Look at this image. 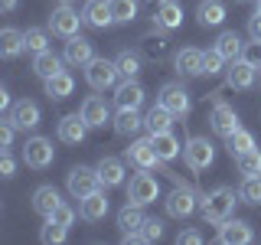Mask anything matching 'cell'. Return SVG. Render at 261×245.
<instances>
[{
	"mask_svg": "<svg viewBox=\"0 0 261 245\" xmlns=\"http://www.w3.org/2000/svg\"><path fill=\"white\" fill-rule=\"evenodd\" d=\"M235 203H239V193L232 190V186H219V190H212L202 196V223L206 226H219L222 219L232 216Z\"/></svg>",
	"mask_w": 261,
	"mask_h": 245,
	"instance_id": "1",
	"label": "cell"
},
{
	"mask_svg": "<svg viewBox=\"0 0 261 245\" xmlns=\"http://www.w3.org/2000/svg\"><path fill=\"white\" fill-rule=\"evenodd\" d=\"M183 160H186V167H190L193 174H199V170L212 167V160H216V147L209 144V137H190V141L183 144Z\"/></svg>",
	"mask_w": 261,
	"mask_h": 245,
	"instance_id": "2",
	"label": "cell"
},
{
	"mask_svg": "<svg viewBox=\"0 0 261 245\" xmlns=\"http://www.w3.org/2000/svg\"><path fill=\"white\" fill-rule=\"evenodd\" d=\"M65 186H69L72 200H85V196H92L95 190H101V180H98L95 167H72L69 177H65Z\"/></svg>",
	"mask_w": 261,
	"mask_h": 245,
	"instance_id": "3",
	"label": "cell"
},
{
	"mask_svg": "<svg viewBox=\"0 0 261 245\" xmlns=\"http://www.w3.org/2000/svg\"><path fill=\"white\" fill-rule=\"evenodd\" d=\"M53 160H56V147L49 137H30L27 144H23V163L33 170H46V167H53Z\"/></svg>",
	"mask_w": 261,
	"mask_h": 245,
	"instance_id": "4",
	"label": "cell"
},
{
	"mask_svg": "<svg viewBox=\"0 0 261 245\" xmlns=\"http://www.w3.org/2000/svg\"><path fill=\"white\" fill-rule=\"evenodd\" d=\"M118 65L114 59H92L85 65V82L95 88V92H105V88H114L118 85Z\"/></svg>",
	"mask_w": 261,
	"mask_h": 245,
	"instance_id": "5",
	"label": "cell"
},
{
	"mask_svg": "<svg viewBox=\"0 0 261 245\" xmlns=\"http://www.w3.org/2000/svg\"><path fill=\"white\" fill-rule=\"evenodd\" d=\"M157 196H160V183L147 174V170H141V174L130 177V183H127V203L150 206V203H157Z\"/></svg>",
	"mask_w": 261,
	"mask_h": 245,
	"instance_id": "6",
	"label": "cell"
},
{
	"mask_svg": "<svg viewBox=\"0 0 261 245\" xmlns=\"http://www.w3.org/2000/svg\"><path fill=\"white\" fill-rule=\"evenodd\" d=\"M157 102L167 108L173 118H186L193 108V102H190V92H186L179 82H167V85L160 88V95H157Z\"/></svg>",
	"mask_w": 261,
	"mask_h": 245,
	"instance_id": "7",
	"label": "cell"
},
{
	"mask_svg": "<svg viewBox=\"0 0 261 245\" xmlns=\"http://www.w3.org/2000/svg\"><path fill=\"white\" fill-rule=\"evenodd\" d=\"M79 27H82V16L72 10V4H59L53 13H49V30L56 33V36H75L79 33Z\"/></svg>",
	"mask_w": 261,
	"mask_h": 245,
	"instance_id": "8",
	"label": "cell"
},
{
	"mask_svg": "<svg viewBox=\"0 0 261 245\" xmlns=\"http://www.w3.org/2000/svg\"><path fill=\"white\" fill-rule=\"evenodd\" d=\"M219 242L222 245H248V242H255V229L245 219H222L219 223Z\"/></svg>",
	"mask_w": 261,
	"mask_h": 245,
	"instance_id": "9",
	"label": "cell"
},
{
	"mask_svg": "<svg viewBox=\"0 0 261 245\" xmlns=\"http://www.w3.org/2000/svg\"><path fill=\"white\" fill-rule=\"evenodd\" d=\"M62 59L69 62V65H75V69H82V65H88L95 59V46H92V39H85V36H69L65 39V49H62Z\"/></svg>",
	"mask_w": 261,
	"mask_h": 245,
	"instance_id": "10",
	"label": "cell"
},
{
	"mask_svg": "<svg viewBox=\"0 0 261 245\" xmlns=\"http://www.w3.org/2000/svg\"><path fill=\"white\" fill-rule=\"evenodd\" d=\"M209 125H212V131H216L219 137H228V134H235V131L242 128V121H239V111H235L232 105L216 102V108L209 114Z\"/></svg>",
	"mask_w": 261,
	"mask_h": 245,
	"instance_id": "11",
	"label": "cell"
},
{
	"mask_svg": "<svg viewBox=\"0 0 261 245\" xmlns=\"http://www.w3.org/2000/svg\"><path fill=\"white\" fill-rule=\"evenodd\" d=\"M39 118H43V111H39L36 102H30V98H20V102L10 105V121L16 131H33L39 125Z\"/></svg>",
	"mask_w": 261,
	"mask_h": 245,
	"instance_id": "12",
	"label": "cell"
},
{
	"mask_svg": "<svg viewBox=\"0 0 261 245\" xmlns=\"http://www.w3.org/2000/svg\"><path fill=\"white\" fill-rule=\"evenodd\" d=\"M79 114L85 118V125H88V128H105V125L111 121V108H108V102H105V98H98V95H88L85 102H82Z\"/></svg>",
	"mask_w": 261,
	"mask_h": 245,
	"instance_id": "13",
	"label": "cell"
},
{
	"mask_svg": "<svg viewBox=\"0 0 261 245\" xmlns=\"http://www.w3.org/2000/svg\"><path fill=\"white\" fill-rule=\"evenodd\" d=\"M124 157L134 163L137 170H153L157 163H163L160 157H157V151H153V144H150V137H144V141H134L124 151Z\"/></svg>",
	"mask_w": 261,
	"mask_h": 245,
	"instance_id": "14",
	"label": "cell"
},
{
	"mask_svg": "<svg viewBox=\"0 0 261 245\" xmlns=\"http://www.w3.org/2000/svg\"><path fill=\"white\" fill-rule=\"evenodd\" d=\"M144 98H147V92H144V85L137 79H124L118 88H114V105H118V108H137L141 111Z\"/></svg>",
	"mask_w": 261,
	"mask_h": 245,
	"instance_id": "15",
	"label": "cell"
},
{
	"mask_svg": "<svg viewBox=\"0 0 261 245\" xmlns=\"http://www.w3.org/2000/svg\"><path fill=\"white\" fill-rule=\"evenodd\" d=\"M167 212L173 219L193 216V212H196V193L190 190V186H176V190L167 196Z\"/></svg>",
	"mask_w": 261,
	"mask_h": 245,
	"instance_id": "16",
	"label": "cell"
},
{
	"mask_svg": "<svg viewBox=\"0 0 261 245\" xmlns=\"http://www.w3.org/2000/svg\"><path fill=\"white\" fill-rule=\"evenodd\" d=\"M255 65L245 62V59H235L232 65H228V76H225V85L235 88V92H248L251 85H255Z\"/></svg>",
	"mask_w": 261,
	"mask_h": 245,
	"instance_id": "17",
	"label": "cell"
},
{
	"mask_svg": "<svg viewBox=\"0 0 261 245\" xmlns=\"http://www.w3.org/2000/svg\"><path fill=\"white\" fill-rule=\"evenodd\" d=\"M153 23H157L163 33L176 30L179 23H183V7H179L176 0H160L157 10H153Z\"/></svg>",
	"mask_w": 261,
	"mask_h": 245,
	"instance_id": "18",
	"label": "cell"
},
{
	"mask_svg": "<svg viewBox=\"0 0 261 245\" xmlns=\"http://www.w3.org/2000/svg\"><path fill=\"white\" fill-rule=\"evenodd\" d=\"M82 20H85L88 27H95V30L111 27V23H114V16H111V4H108V0H88L85 10H82Z\"/></svg>",
	"mask_w": 261,
	"mask_h": 245,
	"instance_id": "19",
	"label": "cell"
},
{
	"mask_svg": "<svg viewBox=\"0 0 261 245\" xmlns=\"http://www.w3.org/2000/svg\"><path fill=\"white\" fill-rule=\"evenodd\" d=\"M79 216L85 219V223H98V219L108 216V196L101 190H95L92 196H85V200H79Z\"/></svg>",
	"mask_w": 261,
	"mask_h": 245,
	"instance_id": "20",
	"label": "cell"
},
{
	"mask_svg": "<svg viewBox=\"0 0 261 245\" xmlns=\"http://www.w3.org/2000/svg\"><path fill=\"white\" fill-rule=\"evenodd\" d=\"M88 134V125L82 114H65V118L59 121V141L62 144H82Z\"/></svg>",
	"mask_w": 261,
	"mask_h": 245,
	"instance_id": "21",
	"label": "cell"
},
{
	"mask_svg": "<svg viewBox=\"0 0 261 245\" xmlns=\"http://www.w3.org/2000/svg\"><path fill=\"white\" fill-rule=\"evenodd\" d=\"M173 69L179 72V76H202V49H179V53L173 56Z\"/></svg>",
	"mask_w": 261,
	"mask_h": 245,
	"instance_id": "22",
	"label": "cell"
},
{
	"mask_svg": "<svg viewBox=\"0 0 261 245\" xmlns=\"http://www.w3.org/2000/svg\"><path fill=\"white\" fill-rule=\"evenodd\" d=\"M150 144H153V151H157V157L163 163H170V160H176L179 157V151H183V144L173 137V131H160V134H150Z\"/></svg>",
	"mask_w": 261,
	"mask_h": 245,
	"instance_id": "23",
	"label": "cell"
},
{
	"mask_svg": "<svg viewBox=\"0 0 261 245\" xmlns=\"http://www.w3.org/2000/svg\"><path fill=\"white\" fill-rule=\"evenodd\" d=\"M98 180H101V186H121L124 183V163H121L118 157H101L98 160Z\"/></svg>",
	"mask_w": 261,
	"mask_h": 245,
	"instance_id": "24",
	"label": "cell"
},
{
	"mask_svg": "<svg viewBox=\"0 0 261 245\" xmlns=\"http://www.w3.org/2000/svg\"><path fill=\"white\" fill-rule=\"evenodd\" d=\"M242 36L235 30H225V33H219V39H216V53L222 56L225 62H235V59H242Z\"/></svg>",
	"mask_w": 261,
	"mask_h": 245,
	"instance_id": "25",
	"label": "cell"
},
{
	"mask_svg": "<svg viewBox=\"0 0 261 245\" xmlns=\"http://www.w3.org/2000/svg\"><path fill=\"white\" fill-rule=\"evenodd\" d=\"M59 203H62V196H59L56 186H36V193H33V209H36L39 216H53Z\"/></svg>",
	"mask_w": 261,
	"mask_h": 245,
	"instance_id": "26",
	"label": "cell"
},
{
	"mask_svg": "<svg viewBox=\"0 0 261 245\" xmlns=\"http://www.w3.org/2000/svg\"><path fill=\"white\" fill-rule=\"evenodd\" d=\"M62 56H56L53 49H43V53H36V59H33V72H36L39 79H49V76H56V72H62Z\"/></svg>",
	"mask_w": 261,
	"mask_h": 245,
	"instance_id": "27",
	"label": "cell"
},
{
	"mask_svg": "<svg viewBox=\"0 0 261 245\" xmlns=\"http://www.w3.org/2000/svg\"><path fill=\"white\" fill-rule=\"evenodd\" d=\"M72 88H75V79H72L65 69L46 79V95L53 98V102H62V98H69V95H72Z\"/></svg>",
	"mask_w": 261,
	"mask_h": 245,
	"instance_id": "28",
	"label": "cell"
},
{
	"mask_svg": "<svg viewBox=\"0 0 261 245\" xmlns=\"http://www.w3.org/2000/svg\"><path fill=\"white\" fill-rule=\"evenodd\" d=\"M196 16H199L202 27H222L225 23V4L222 0H202L196 7Z\"/></svg>",
	"mask_w": 261,
	"mask_h": 245,
	"instance_id": "29",
	"label": "cell"
},
{
	"mask_svg": "<svg viewBox=\"0 0 261 245\" xmlns=\"http://www.w3.org/2000/svg\"><path fill=\"white\" fill-rule=\"evenodd\" d=\"M144 128V118L137 108H118V118H114V131H118L121 137H130L137 134V131Z\"/></svg>",
	"mask_w": 261,
	"mask_h": 245,
	"instance_id": "30",
	"label": "cell"
},
{
	"mask_svg": "<svg viewBox=\"0 0 261 245\" xmlns=\"http://www.w3.org/2000/svg\"><path fill=\"white\" fill-rule=\"evenodd\" d=\"M23 53V33L13 27L0 30V59H16Z\"/></svg>",
	"mask_w": 261,
	"mask_h": 245,
	"instance_id": "31",
	"label": "cell"
},
{
	"mask_svg": "<svg viewBox=\"0 0 261 245\" xmlns=\"http://www.w3.org/2000/svg\"><path fill=\"white\" fill-rule=\"evenodd\" d=\"M144 128H147V134H160V131H170V128H173V114H170V111L157 102L150 111H147Z\"/></svg>",
	"mask_w": 261,
	"mask_h": 245,
	"instance_id": "32",
	"label": "cell"
},
{
	"mask_svg": "<svg viewBox=\"0 0 261 245\" xmlns=\"http://www.w3.org/2000/svg\"><path fill=\"white\" fill-rule=\"evenodd\" d=\"M114 65H118V72L124 79H137L144 72V62H141V56L137 53H130V49H121L118 56H114Z\"/></svg>",
	"mask_w": 261,
	"mask_h": 245,
	"instance_id": "33",
	"label": "cell"
},
{
	"mask_svg": "<svg viewBox=\"0 0 261 245\" xmlns=\"http://www.w3.org/2000/svg\"><path fill=\"white\" fill-rule=\"evenodd\" d=\"M141 209L144 206H137V203H127V206L118 212V229H121V232H137V229L144 226L147 216H144Z\"/></svg>",
	"mask_w": 261,
	"mask_h": 245,
	"instance_id": "34",
	"label": "cell"
},
{
	"mask_svg": "<svg viewBox=\"0 0 261 245\" xmlns=\"http://www.w3.org/2000/svg\"><path fill=\"white\" fill-rule=\"evenodd\" d=\"M108 4H111L114 23H134L137 20V10H141L137 0H108Z\"/></svg>",
	"mask_w": 261,
	"mask_h": 245,
	"instance_id": "35",
	"label": "cell"
},
{
	"mask_svg": "<svg viewBox=\"0 0 261 245\" xmlns=\"http://www.w3.org/2000/svg\"><path fill=\"white\" fill-rule=\"evenodd\" d=\"M239 203L248 206H261V177H245L239 186Z\"/></svg>",
	"mask_w": 261,
	"mask_h": 245,
	"instance_id": "36",
	"label": "cell"
},
{
	"mask_svg": "<svg viewBox=\"0 0 261 245\" xmlns=\"http://www.w3.org/2000/svg\"><path fill=\"white\" fill-rule=\"evenodd\" d=\"M23 49L27 53H43V49H49V33L46 30H39V27H30L27 33H23Z\"/></svg>",
	"mask_w": 261,
	"mask_h": 245,
	"instance_id": "37",
	"label": "cell"
},
{
	"mask_svg": "<svg viewBox=\"0 0 261 245\" xmlns=\"http://www.w3.org/2000/svg\"><path fill=\"white\" fill-rule=\"evenodd\" d=\"M239 174H245V177H261V151H245V154H239Z\"/></svg>",
	"mask_w": 261,
	"mask_h": 245,
	"instance_id": "38",
	"label": "cell"
},
{
	"mask_svg": "<svg viewBox=\"0 0 261 245\" xmlns=\"http://www.w3.org/2000/svg\"><path fill=\"white\" fill-rule=\"evenodd\" d=\"M225 147H228V154H232V157H239V154H245V151H251V147H255V137L248 134V131H235V134H228L225 137Z\"/></svg>",
	"mask_w": 261,
	"mask_h": 245,
	"instance_id": "39",
	"label": "cell"
},
{
	"mask_svg": "<svg viewBox=\"0 0 261 245\" xmlns=\"http://www.w3.org/2000/svg\"><path fill=\"white\" fill-rule=\"evenodd\" d=\"M65 232H69V226H59L56 219H46L43 229H39V239L46 245H59V242H65Z\"/></svg>",
	"mask_w": 261,
	"mask_h": 245,
	"instance_id": "40",
	"label": "cell"
},
{
	"mask_svg": "<svg viewBox=\"0 0 261 245\" xmlns=\"http://www.w3.org/2000/svg\"><path fill=\"white\" fill-rule=\"evenodd\" d=\"M170 49V39L163 36V33H157V36H144V53L150 56V59H163Z\"/></svg>",
	"mask_w": 261,
	"mask_h": 245,
	"instance_id": "41",
	"label": "cell"
},
{
	"mask_svg": "<svg viewBox=\"0 0 261 245\" xmlns=\"http://www.w3.org/2000/svg\"><path fill=\"white\" fill-rule=\"evenodd\" d=\"M222 65H225V59L216 53V46H212L209 53H202V76H219Z\"/></svg>",
	"mask_w": 261,
	"mask_h": 245,
	"instance_id": "42",
	"label": "cell"
},
{
	"mask_svg": "<svg viewBox=\"0 0 261 245\" xmlns=\"http://www.w3.org/2000/svg\"><path fill=\"white\" fill-rule=\"evenodd\" d=\"M141 235H144V242H157L163 235V223H160V219H144Z\"/></svg>",
	"mask_w": 261,
	"mask_h": 245,
	"instance_id": "43",
	"label": "cell"
},
{
	"mask_svg": "<svg viewBox=\"0 0 261 245\" xmlns=\"http://www.w3.org/2000/svg\"><path fill=\"white\" fill-rule=\"evenodd\" d=\"M46 219H56L59 226H72V223H75V209H72L69 203H59L56 212H53V216H46Z\"/></svg>",
	"mask_w": 261,
	"mask_h": 245,
	"instance_id": "44",
	"label": "cell"
},
{
	"mask_svg": "<svg viewBox=\"0 0 261 245\" xmlns=\"http://www.w3.org/2000/svg\"><path fill=\"white\" fill-rule=\"evenodd\" d=\"M13 137H16L13 121H10V118L0 121V151H10V147H13Z\"/></svg>",
	"mask_w": 261,
	"mask_h": 245,
	"instance_id": "45",
	"label": "cell"
},
{
	"mask_svg": "<svg viewBox=\"0 0 261 245\" xmlns=\"http://www.w3.org/2000/svg\"><path fill=\"white\" fill-rule=\"evenodd\" d=\"M16 177V160L10 151H0V180H10Z\"/></svg>",
	"mask_w": 261,
	"mask_h": 245,
	"instance_id": "46",
	"label": "cell"
},
{
	"mask_svg": "<svg viewBox=\"0 0 261 245\" xmlns=\"http://www.w3.org/2000/svg\"><path fill=\"white\" fill-rule=\"evenodd\" d=\"M242 59L251 62V65L258 69V62H261V39H251L248 46H242Z\"/></svg>",
	"mask_w": 261,
	"mask_h": 245,
	"instance_id": "47",
	"label": "cell"
},
{
	"mask_svg": "<svg viewBox=\"0 0 261 245\" xmlns=\"http://www.w3.org/2000/svg\"><path fill=\"white\" fill-rule=\"evenodd\" d=\"M179 245H202V232L199 229H183V232L176 235Z\"/></svg>",
	"mask_w": 261,
	"mask_h": 245,
	"instance_id": "48",
	"label": "cell"
},
{
	"mask_svg": "<svg viewBox=\"0 0 261 245\" xmlns=\"http://www.w3.org/2000/svg\"><path fill=\"white\" fill-rule=\"evenodd\" d=\"M248 33H251V39H261V10L248 16Z\"/></svg>",
	"mask_w": 261,
	"mask_h": 245,
	"instance_id": "49",
	"label": "cell"
},
{
	"mask_svg": "<svg viewBox=\"0 0 261 245\" xmlns=\"http://www.w3.org/2000/svg\"><path fill=\"white\" fill-rule=\"evenodd\" d=\"M10 92H7V85H0V114H4V111H10Z\"/></svg>",
	"mask_w": 261,
	"mask_h": 245,
	"instance_id": "50",
	"label": "cell"
},
{
	"mask_svg": "<svg viewBox=\"0 0 261 245\" xmlns=\"http://www.w3.org/2000/svg\"><path fill=\"white\" fill-rule=\"evenodd\" d=\"M20 7V0H0V13H13Z\"/></svg>",
	"mask_w": 261,
	"mask_h": 245,
	"instance_id": "51",
	"label": "cell"
},
{
	"mask_svg": "<svg viewBox=\"0 0 261 245\" xmlns=\"http://www.w3.org/2000/svg\"><path fill=\"white\" fill-rule=\"evenodd\" d=\"M59 4H72V0H59Z\"/></svg>",
	"mask_w": 261,
	"mask_h": 245,
	"instance_id": "52",
	"label": "cell"
},
{
	"mask_svg": "<svg viewBox=\"0 0 261 245\" xmlns=\"http://www.w3.org/2000/svg\"><path fill=\"white\" fill-rule=\"evenodd\" d=\"M255 4H258V10H261V0H255Z\"/></svg>",
	"mask_w": 261,
	"mask_h": 245,
	"instance_id": "53",
	"label": "cell"
},
{
	"mask_svg": "<svg viewBox=\"0 0 261 245\" xmlns=\"http://www.w3.org/2000/svg\"><path fill=\"white\" fill-rule=\"evenodd\" d=\"M239 4H245V0H239Z\"/></svg>",
	"mask_w": 261,
	"mask_h": 245,
	"instance_id": "54",
	"label": "cell"
}]
</instances>
